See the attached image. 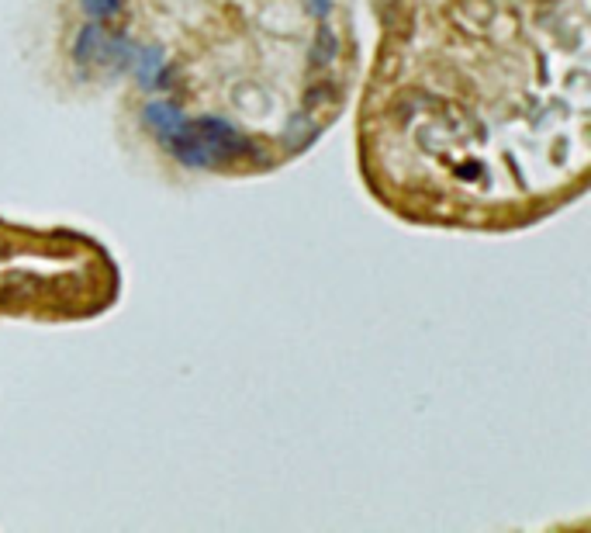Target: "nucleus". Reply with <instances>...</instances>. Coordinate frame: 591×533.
Listing matches in <instances>:
<instances>
[{"label": "nucleus", "instance_id": "nucleus-2", "mask_svg": "<svg viewBox=\"0 0 591 533\" xmlns=\"http://www.w3.org/2000/svg\"><path fill=\"white\" fill-rule=\"evenodd\" d=\"M121 7V0H84V11L90 18H111Z\"/></svg>", "mask_w": 591, "mask_h": 533}, {"label": "nucleus", "instance_id": "nucleus-1", "mask_svg": "<svg viewBox=\"0 0 591 533\" xmlns=\"http://www.w3.org/2000/svg\"><path fill=\"white\" fill-rule=\"evenodd\" d=\"M97 45H101V28H97V24H90V28H84V35L76 39V59H80V63H87V56L97 49Z\"/></svg>", "mask_w": 591, "mask_h": 533}, {"label": "nucleus", "instance_id": "nucleus-3", "mask_svg": "<svg viewBox=\"0 0 591 533\" xmlns=\"http://www.w3.org/2000/svg\"><path fill=\"white\" fill-rule=\"evenodd\" d=\"M332 56H336V35H332L328 28H322V32H318V45H315V59H318V63H328Z\"/></svg>", "mask_w": 591, "mask_h": 533}]
</instances>
